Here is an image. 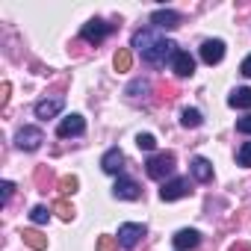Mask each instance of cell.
<instances>
[{
	"label": "cell",
	"instance_id": "1",
	"mask_svg": "<svg viewBox=\"0 0 251 251\" xmlns=\"http://www.w3.org/2000/svg\"><path fill=\"white\" fill-rule=\"evenodd\" d=\"M175 53H177V45H175V42H169V39H163V36H157V39L142 50V59H145L148 65L160 68V65L172 62V59H175Z\"/></svg>",
	"mask_w": 251,
	"mask_h": 251
},
{
	"label": "cell",
	"instance_id": "2",
	"mask_svg": "<svg viewBox=\"0 0 251 251\" xmlns=\"http://www.w3.org/2000/svg\"><path fill=\"white\" fill-rule=\"evenodd\" d=\"M145 172L151 180H166L172 172H175V154L172 151H160V154H151L148 163H145Z\"/></svg>",
	"mask_w": 251,
	"mask_h": 251
},
{
	"label": "cell",
	"instance_id": "3",
	"mask_svg": "<svg viewBox=\"0 0 251 251\" xmlns=\"http://www.w3.org/2000/svg\"><path fill=\"white\" fill-rule=\"evenodd\" d=\"M109 24L106 21H100V18H92V21H86L83 24V30H80V36H83V42H89V45H100L106 36H109Z\"/></svg>",
	"mask_w": 251,
	"mask_h": 251
},
{
	"label": "cell",
	"instance_id": "4",
	"mask_svg": "<svg viewBox=\"0 0 251 251\" xmlns=\"http://www.w3.org/2000/svg\"><path fill=\"white\" fill-rule=\"evenodd\" d=\"M189 192H192V189H189V177H172V180L163 183L160 198H163V201H180V198H186Z\"/></svg>",
	"mask_w": 251,
	"mask_h": 251
},
{
	"label": "cell",
	"instance_id": "5",
	"mask_svg": "<svg viewBox=\"0 0 251 251\" xmlns=\"http://www.w3.org/2000/svg\"><path fill=\"white\" fill-rule=\"evenodd\" d=\"M112 195L118 201H139L142 198V186L133 180V177H118L115 186H112Z\"/></svg>",
	"mask_w": 251,
	"mask_h": 251
},
{
	"label": "cell",
	"instance_id": "6",
	"mask_svg": "<svg viewBox=\"0 0 251 251\" xmlns=\"http://www.w3.org/2000/svg\"><path fill=\"white\" fill-rule=\"evenodd\" d=\"M142 236H145V225L127 222V225L118 227V245H121V248H136Z\"/></svg>",
	"mask_w": 251,
	"mask_h": 251
},
{
	"label": "cell",
	"instance_id": "7",
	"mask_svg": "<svg viewBox=\"0 0 251 251\" xmlns=\"http://www.w3.org/2000/svg\"><path fill=\"white\" fill-rule=\"evenodd\" d=\"M42 142H45V133H42L39 127H21V130L15 133V145H18L21 151H36Z\"/></svg>",
	"mask_w": 251,
	"mask_h": 251
},
{
	"label": "cell",
	"instance_id": "8",
	"mask_svg": "<svg viewBox=\"0 0 251 251\" xmlns=\"http://www.w3.org/2000/svg\"><path fill=\"white\" fill-rule=\"evenodd\" d=\"M83 130H86V121H83V115L71 112V115H65V118L59 121L56 136H59V139H68V136H80Z\"/></svg>",
	"mask_w": 251,
	"mask_h": 251
},
{
	"label": "cell",
	"instance_id": "9",
	"mask_svg": "<svg viewBox=\"0 0 251 251\" xmlns=\"http://www.w3.org/2000/svg\"><path fill=\"white\" fill-rule=\"evenodd\" d=\"M62 106H65V98H62V95H53V98H42V100L36 103V118L48 121V118L59 115V109H62Z\"/></svg>",
	"mask_w": 251,
	"mask_h": 251
},
{
	"label": "cell",
	"instance_id": "10",
	"mask_svg": "<svg viewBox=\"0 0 251 251\" xmlns=\"http://www.w3.org/2000/svg\"><path fill=\"white\" fill-rule=\"evenodd\" d=\"M201 59H204L207 65H219V62L225 59V42H222V39H207V42L201 45Z\"/></svg>",
	"mask_w": 251,
	"mask_h": 251
},
{
	"label": "cell",
	"instance_id": "11",
	"mask_svg": "<svg viewBox=\"0 0 251 251\" xmlns=\"http://www.w3.org/2000/svg\"><path fill=\"white\" fill-rule=\"evenodd\" d=\"M151 24H154V30H175V27H180V12H175V9H157L151 15Z\"/></svg>",
	"mask_w": 251,
	"mask_h": 251
},
{
	"label": "cell",
	"instance_id": "12",
	"mask_svg": "<svg viewBox=\"0 0 251 251\" xmlns=\"http://www.w3.org/2000/svg\"><path fill=\"white\" fill-rule=\"evenodd\" d=\"M172 242H175V248H177V251H189V248H198L201 233H198L195 227H183V230H177V233L172 236Z\"/></svg>",
	"mask_w": 251,
	"mask_h": 251
},
{
	"label": "cell",
	"instance_id": "13",
	"mask_svg": "<svg viewBox=\"0 0 251 251\" xmlns=\"http://www.w3.org/2000/svg\"><path fill=\"white\" fill-rule=\"evenodd\" d=\"M100 169H103L106 175H118V172L124 169V154H121V148H109V151L100 157Z\"/></svg>",
	"mask_w": 251,
	"mask_h": 251
},
{
	"label": "cell",
	"instance_id": "14",
	"mask_svg": "<svg viewBox=\"0 0 251 251\" xmlns=\"http://www.w3.org/2000/svg\"><path fill=\"white\" fill-rule=\"evenodd\" d=\"M172 68H175L177 77H192V74H195V59H192L186 50H177L175 59H172Z\"/></svg>",
	"mask_w": 251,
	"mask_h": 251
},
{
	"label": "cell",
	"instance_id": "15",
	"mask_svg": "<svg viewBox=\"0 0 251 251\" xmlns=\"http://www.w3.org/2000/svg\"><path fill=\"white\" fill-rule=\"evenodd\" d=\"M189 169H192V177H195L198 183H210V180H213V163H210V160L195 157Z\"/></svg>",
	"mask_w": 251,
	"mask_h": 251
},
{
	"label": "cell",
	"instance_id": "16",
	"mask_svg": "<svg viewBox=\"0 0 251 251\" xmlns=\"http://www.w3.org/2000/svg\"><path fill=\"white\" fill-rule=\"evenodd\" d=\"M227 103H230L233 109H251V89H248V86L233 89L230 98H227Z\"/></svg>",
	"mask_w": 251,
	"mask_h": 251
},
{
	"label": "cell",
	"instance_id": "17",
	"mask_svg": "<svg viewBox=\"0 0 251 251\" xmlns=\"http://www.w3.org/2000/svg\"><path fill=\"white\" fill-rule=\"evenodd\" d=\"M112 65H115V71H130V65H133V53H130L127 48H118L115 56H112Z\"/></svg>",
	"mask_w": 251,
	"mask_h": 251
},
{
	"label": "cell",
	"instance_id": "18",
	"mask_svg": "<svg viewBox=\"0 0 251 251\" xmlns=\"http://www.w3.org/2000/svg\"><path fill=\"white\" fill-rule=\"evenodd\" d=\"M21 236H24V242H27L33 251H45V248H48V239H45L39 230H24Z\"/></svg>",
	"mask_w": 251,
	"mask_h": 251
},
{
	"label": "cell",
	"instance_id": "19",
	"mask_svg": "<svg viewBox=\"0 0 251 251\" xmlns=\"http://www.w3.org/2000/svg\"><path fill=\"white\" fill-rule=\"evenodd\" d=\"M145 92H151V83H148V80H133V83L127 86V95H130V100H139V98H145Z\"/></svg>",
	"mask_w": 251,
	"mask_h": 251
},
{
	"label": "cell",
	"instance_id": "20",
	"mask_svg": "<svg viewBox=\"0 0 251 251\" xmlns=\"http://www.w3.org/2000/svg\"><path fill=\"white\" fill-rule=\"evenodd\" d=\"M201 121H204V118H201V112H198V109H192V106H186V109L180 112V124H183V127H198Z\"/></svg>",
	"mask_w": 251,
	"mask_h": 251
},
{
	"label": "cell",
	"instance_id": "21",
	"mask_svg": "<svg viewBox=\"0 0 251 251\" xmlns=\"http://www.w3.org/2000/svg\"><path fill=\"white\" fill-rule=\"evenodd\" d=\"M236 163L245 166V169H251V142H242V145H239V151H236Z\"/></svg>",
	"mask_w": 251,
	"mask_h": 251
},
{
	"label": "cell",
	"instance_id": "22",
	"mask_svg": "<svg viewBox=\"0 0 251 251\" xmlns=\"http://www.w3.org/2000/svg\"><path fill=\"white\" fill-rule=\"evenodd\" d=\"M136 145H139L142 151H148V154H151V151L157 148V139H154L151 133H139V136H136Z\"/></svg>",
	"mask_w": 251,
	"mask_h": 251
},
{
	"label": "cell",
	"instance_id": "23",
	"mask_svg": "<svg viewBox=\"0 0 251 251\" xmlns=\"http://www.w3.org/2000/svg\"><path fill=\"white\" fill-rule=\"evenodd\" d=\"M53 210H56V216H59V219H65V222H71V219H74V207H71L68 201H56V207H53Z\"/></svg>",
	"mask_w": 251,
	"mask_h": 251
},
{
	"label": "cell",
	"instance_id": "24",
	"mask_svg": "<svg viewBox=\"0 0 251 251\" xmlns=\"http://www.w3.org/2000/svg\"><path fill=\"white\" fill-rule=\"evenodd\" d=\"M30 219H33V222H36V225H45V222H48V219H50V210H48V207H42V204H39V207H33V210H30Z\"/></svg>",
	"mask_w": 251,
	"mask_h": 251
},
{
	"label": "cell",
	"instance_id": "25",
	"mask_svg": "<svg viewBox=\"0 0 251 251\" xmlns=\"http://www.w3.org/2000/svg\"><path fill=\"white\" fill-rule=\"evenodd\" d=\"M59 189H62L65 195H68V192L74 195V192H77V177H74V175H65V177H59Z\"/></svg>",
	"mask_w": 251,
	"mask_h": 251
},
{
	"label": "cell",
	"instance_id": "26",
	"mask_svg": "<svg viewBox=\"0 0 251 251\" xmlns=\"http://www.w3.org/2000/svg\"><path fill=\"white\" fill-rule=\"evenodd\" d=\"M98 251H118V236H100Z\"/></svg>",
	"mask_w": 251,
	"mask_h": 251
},
{
	"label": "cell",
	"instance_id": "27",
	"mask_svg": "<svg viewBox=\"0 0 251 251\" xmlns=\"http://www.w3.org/2000/svg\"><path fill=\"white\" fill-rule=\"evenodd\" d=\"M236 130H239V133H245V136H251V112H248V115H242V118L236 121Z\"/></svg>",
	"mask_w": 251,
	"mask_h": 251
},
{
	"label": "cell",
	"instance_id": "28",
	"mask_svg": "<svg viewBox=\"0 0 251 251\" xmlns=\"http://www.w3.org/2000/svg\"><path fill=\"white\" fill-rule=\"evenodd\" d=\"M0 189H3V204H6V201L12 198V192H15V186H12L9 180H3V183H0Z\"/></svg>",
	"mask_w": 251,
	"mask_h": 251
},
{
	"label": "cell",
	"instance_id": "29",
	"mask_svg": "<svg viewBox=\"0 0 251 251\" xmlns=\"http://www.w3.org/2000/svg\"><path fill=\"white\" fill-rule=\"evenodd\" d=\"M239 74H242V77H251V53L242 59V65H239Z\"/></svg>",
	"mask_w": 251,
	"mask_h": 251
},
{
	"label": "cell",
	"instance_id": "30",
	"mask_svg": "<svg viewBox=\"0 0 251 251\" xmlns=\"http://www.w3.org/2000/svg\"><path fill=\"white\" fill-rule=\"evenodd\" d=\"M9 103V83H3V98H0V106Z\"/></svg>",
	"mask_w": 251,
	"mask_h": 251
}]
</instances>
